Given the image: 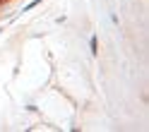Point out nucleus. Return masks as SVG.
I'll use <instances>...</instances> for the list:
<instances>
[{"label": "nucleus", "instance_id": "1", "mask_svg": "<svg viewBox=\"0 0 149 132\" xmlns=\"http://www.w3.org/2000/svg\"><path fill=\"white\" fill-rule=\"evenodd\" d=\"M89 48H91V55H96V53H99V39H96V34H91V39H89Z\"/></svg>", "mask_w": 149, "mask_h": 132}, {"label": "nucleus", "instance_id": "2", "mask_svg": "<svg viewBox=\"0 0 149 132\" xmlns=\"http://www.w3.org/2000/svg\"><path fill=\"white\" fill-rule=\"evenodd\" d=\"M36 5H41V0H34V3H29V5H26V7H24V10H22V12H29V10H34V7H36Z\"/></svg>", "mask_w": 149, "mask_h": 132}]
</instances>
